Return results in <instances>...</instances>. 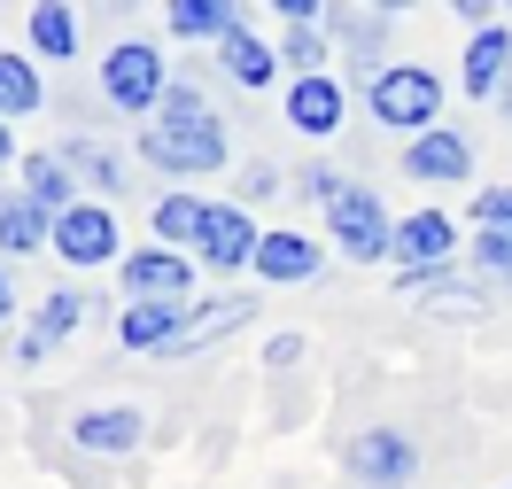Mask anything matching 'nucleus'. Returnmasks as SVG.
Listing matches in <instances>:
<instances>
[{
  "instance_id": "nucleus-12",
  "label": "nucleus",
  "mask_w": 512,
  "mask_h": 489,
  "mask_svg": "<svg viewBox=\"0 0 512 489\" xmlns=\"http://www.w3.org/2000/svg\"><path fill=\"white\" fill-rule=\"evenodd\" d=\"M249 272L272 280V288H303V280L326 272V249H319V233H264L256 257H249Z\"/></svg>"
},
{
  "instance_id": "nucleus-29",
  "label": "nucleus",
  "mask_w": 512,
  "mask_h": 489,
  "mask_svg": "<svg viewBox=\"0 0 512 489\" xmlns=\"http://www.w3.org/2000/svg\"><path fill=\"white\" fill-rule=\"evenodd\" d=\"M474 272H481V280H505V288H512V233L474 226Z\"/></svg>"
},
{
  "instance_id": "nucleus-15",
  "label": "nucleus",
  "mask_w": 512,
  "mask_h": 489,
  "mask_svg": "<svg viewBox=\"0 0 512 489\" xmlns=\"http://www.w3.org/2000/svg\"><path fill=\"white\" fill-rule=\"evenodd\" d=\"M63 163H70V179L78 187H94V202H117L132 187V163L109 148V140H94V132H70L63 140Z\"/></svg>"
},
{
  "instance_id": "nucleus-23",
  "label": "nucleus",
  "mask_w": 512,
  "mask_h": 489,
  "mask_svg": "<svg viewBox=\"0 0 512 489\" xmlns=\"http://www.w3.org/2000/svg\"><path fill=\"white\" fill-rule=\"evenodd\" d=\"M148 226H156L163 249H202V226H210V202L194 195V187H171V195H156V210H148Z\"/></svg>"
},
{
  "instance_id": "nucleus-19",
  "label": "nucleus",
  "mask_w": 512,
  "mask_h": 489,
  "mask_svg": "<svg viewBox=\"0 0 512 489\" xmlns=\"http://www.w3.org/2000/svg\"><path fill=\"white\" fill-rule=\"evenodd\" d=\"M256 319V295H218V303H187V326H179V342H171V358H194V350H210L218 334Z\"/></svg>"
},
{
  "instance_id": "nucleus-28",
  "label": "nucleus",
  "mask_w": 512,
  "mask_h": 489,
  "mask_svg": "<svg viewBox=\"0 0 512 489\" xmlns=\"http://www.w3.org/2000/svg\"><path fill=\"white\" fill-rule=\"evenodd\" d=\"M326 47H334V39H326V24H288V39H280V63H288L295 78H319V70H326Z\"/></svg>"
},
{
  "instance_id": "nucleus-37",
  "label": "nucleus",
  "mask_w": 512,
  "mask_h": 489,
  "mask_svg": "<svg viewBox=\"0 0 512 489\" xmlns=\"http://www.w3.org/2000/svg\"><path fill=\"white\" fill-rule=\"evenodd\" d=\"M16 163H24V156H16V140H8V117H0V171H16Z\"/></svg>"
},
{
  "instance_id": "nucleus-38",
  "label": "nucleus",
  "mask_w": 512,
  "mask_h": 489,
  "mask_svg": "<svg viewBox=\"0 0 512 489\" xmlns=\"http://www.w3.org/2000/svg\"><path fill=\"white\" fill-rule=\"evenodd\" d=\"M8 303H16V295H8V272H0V326H8Z\"/></svg>"
},
{
  "instance_id": "nucleus-36",
  "label": "nucleus",
  "mask_w": 512,
  "mask_h": 489,
  "mask_svg": "<svg viewBox=\"0 0 512 489\" xmlns=\"http://www.w3.org/2000/svg\"><path fill=\"white\" fill-rule=\"evenodd\" d=\"M357 8H373V16H404V8H419V0H357Z\"/></svg>"
},
{
  "instance_id": "nucleus-3",
  "label": "nucleus",
  "mask_w": 512,
  "mask_h": 489,
  "mask_svg": "<svg viewBox=\"0 0 512 489\" xmlns=\"http://www.w3.org/2000/svg\"><path fill=\"white\" fill-rule=\"evenodd\" d=\"M163 94H171L163 47H148L140 32H125L109 55H101V101H109V109H125V117H132V109H148V117H156Z\"/></svg>"
},
{
  "instance_id": "nucleus-1",
  "label": "nucleus",
  "mask_w": 512,
  "mask_h": 489,
  "mask_svg": "<svg viewBox=\"0 0 512 489\" xmlns=\"http://www.w3.org/2000/svg\"><path fill=\"white\" fill-rule=\"evenodd\" d=\"M140 156L156 163L163 179H210V171H225V125L194 78H171L163 109L140 125Z\"/></svg>"
},
{
  "instance_id": "nucleus-26",
  "label": "nucleus",
  "mask_w": 512,
  "mask_h": 489,
  "mask_svg": "<svg viewBox=\"0 0 512 489\" xmlns=\"http://www.w3.org/2000/svg\"><path fill=\"white\" fill-rule=\"evenodd\" d=\"M39 101H47V86H39V63H32V55H16V47H0V117L16 125V117H32Z\"/></svg>"
},
{
  "instance_id": "nucleus-7",
  "label": "nucleus",
  "mask_w": 512,
  "mask_h": 489,
  "mask_svg": "<svg viewBox=\"0 0 512 489\" xmlns=\"http://www.w3.org/2000/svg\"><path fill=\"white\" fill-rule=\"evenodd\" d=\"M117 272H125V295H132V303H187V295H194V257L163 249V241L132 249Z\"/></svg>"
},
{
  "instance_id": "nucleus-11",
  "label": "nucleus",
  "mask_w": 512,
  "mask_h": 489,
  "mask_svg": "<svg viewBox=\"0 0 512 489\" xmlns=\"http://www.w3.org/2000/svg\"><path fill=\"white\" fill-rule=\"evenodd\" d=\"M458 257V218L450 210H412L396 218V272H435Z\"/></svg>"
},
{
  "instance_id": "nucleus-31",
  "label": "nucleus",
  "mask_w": 512,
  "mask_h": 489,
  "mask_svg": "<svg viewBox=\"0 0 512 489\" xmlns=\"http://www.w3.org/2000/svg\"><path fill=\"white\" fill-rule=\"evenodd\" d=\"M474 226L512 233V187H481V195H474Z\"/></svg>"
},
{
  "instance_id": "nucleus-18",
  "label": "nucleus",
  "mask_w": 512,
  "mask_h": 489,
  "mask_svg": "<svg viewBox=\"0 0 512 489\" xmlns=\"http://www.w3.org/2000/svg\"><path fill=\"white\" fill-rule=\"evenodd\" d=\"M179 326H187V303H125L117 342H125V350H140V358H171Z\"/></svg>"
},
{
  "instance_id": "nucleus-34",
  "label": "nucleus",
  "mask_w": 512,
  "mask_h": 489,
  "mask_svg": "<svg viewBox=\"0 0 512 489\" xmlns=\"http://www.w3.org/2000/svg\"><path fill=\"white\" fill-rule=\"evenodd\" d=\"M288 24H326V0H272Z\"/></svg>"
},
{
  "instance_id": "nucleus-27",
  "label": "nucleus",
  "mask_w": 512,
  "mask_h": 489,
  "mask_svg": "<svg viewBox=\"0 0 512 489\" xmlns=\"http://www.w3.org/2000/svg\"><path fill=\"white\" fill-rule=\"evenodd\" d=\"M86 319H94V303H86L78 288H55L47 303H39V319H32V326H39V342L55 350V342H63V334H78Z\"/></svg>"
},
{
  "instance_id": "nucleus-25",
  "label": "nucleus",
  "mask_w": 512,
  "mask_h": 489,
  "mask_svg": "<svg viewBox=\"0 0 512 489\" xmlns=\"http://www.w3.org/2000/svg\"><path fill=\"white\" fill-rule=\"evenodd\" d=\"M47 241H55V218H47L24 187H0V249H8V257H32Z\"/></svg>"
},
{
  "instance_id": "nucleus-4",
  "label": "nucleus",
  "mask_w": 512,
  "mask_h": 489,
  "mask_svg": "<svg viewBox=\"0 0 512 489\" xmlns=\"http://www.w3.org/2000/svg\"><path fill=\"white\" fill-rule=\"evenodd\" d=\"M326 233H334V249H342L350 264L396 257V218H388V202L373 195V187H357V179L326 202Z\"/></svg>"
},
{
  "instance_id": "nucleus-32",
  "label": "nucleus",
  "mask_w": 512,
  "mask_h": 489,
  "mask_svg": "<svg viewBox=\"0 0 512 489\" xmlns=\"http://www.w3.org/2000/svg\"><path fill=\"white\" fill-rule=\"evenodd\" d=\"M295 187H303V195H311V202H334V195H342V187H350V179H342L334 163H311V171H303Z\"/></svg>"
},
{
  "instance_id": "nucleus-24",
  "label": "nucleus",
  "mask_w": 512,
  "mask_h": 489,
  "mask_svg": "<svg viewBox=\"0 0 512 489\" xmlns=\"http://www.w3.org/2000/svg\"><path fill=\"white\" fill-rule=\"evenodd\" d=\"M241 24V0H163V32L187 39V47H210Z\"/></svg>"
},
{
  "instance_id": "nucleus-16",
  "label": "nucleus",
  "mask_w": 512,
  "mask_h": 489,
  "mask_svg": "<svg viewBox=\"0 0 512 489\" xmlns=\"http://www.w3.org/2000/svg\"><path fill=\"white\" fill-rule=\"evenodd\" d=\"M505 78H512V32H505V24H481V32L466 39L458 86H466L474 101H497V94H505Z\"/></svg>"
},
{
  "instance_id": "nucleus-33",
  "label": "nucleus",
  "mask_w": 512,
  "mask_h": 489,
  "mask_svg": "<svg viewBox=\"0 0 512 489\" xmlns=\"http://www.w3.org/2000/svg\"><path fill=\"white\" fill-rule=\"evenodd\" d=\"M303 350H311L303 334H272V342H264V365H272V373H295V365H303Z\"/></svg>"
},
{
  "instance_id": "nucleus-2",
  "label": "nucleus",
  "mask_w": 512,
  "mask_h": 489,
  "mask_svg": "<svg viewBox=\"0 0 512 489\" xmlns=\"http://www.w3.org/2000/svg\"><path fill=\"white\" fill-rule=\"evenodd\" d=\"M365 109H373V125L381 132H404V140H419V132L443 125V78L427 63H388L373 86H365Z\"/></svg>"
},
{
  "instance_id": "nucleus-30",
  "label": "nucleus",
  "mask_w": 512,
  "mask_h": 489,
  "mask_svg": "<svg viewBox=\"0 0 512 489\" xmlns=\"http://www.w3.org/2000/svg\"><path fill=\"white\" fill-rule=\"evenodd\" d=\"M272 195H280V171H272V163L233 171V202H241V210H249V202H272Z\"/></svg>"
},
{
  "instance_id": "nucleus-8",
  "label": "nucleus",
  "mask_w": 512,
  "mask_h": 489,
  "mask_svg": "<svg viewBox=\"0 0 512 489\" xmlns=\"http://www.w3.org/2000/svg\"><path fill=\"white\" fill-rule=\"evenodd\" d=\"M404 179H419V187H458V179H474V140L450 132V125L404 140Z\"/></svg>"
},
{
  "instance_id": "nucleus-17",
  "label": "nucleus",
  "mask_w": 512,
  "mask_h": 489,
  "mask_svg": "<svg viewBox=\"0 0 512 489\" xmlns=\"http://www.w3.org/2000/svg\"><path fill=\"white\" fill-rule=\"evenodd\" d=\"M218 63H225V78H233L241 94H264V86L280 78V47H272V39H256L249 24H233V32L218 39Z\"/></svg>"
},
{
  "instance_id": "nucleus-13",
  "label": "nucleus",
  "mask_w": 512,
  "mask_h": 489,
  "mask_svg": "<svg viewBox=\"0 0 512 489\" xmlns=\"http://www.w3.org/2000/svg\"><path fill=\"white\" fill-rule=\"evenodd\" d=\"M256 241H264V233L249 226V210H241V202H210V226H202L194 264H210V272H241V264L256 257Z\"/></svg>"
},
{
  "instance_id": "nucleus-5",
  "label": "nucleus",
  "mask_w": 512,
  "mask_h": 489,
  "mask_svg": "<svg viewBox=\"0 0 512 489\" xmlns=\"http://www.w3.org/2000/svg\"><path fill=\"white\" fill-rule=\"evenodd\" d=\"M55 257L70 264V272H94V264H125V249H117V210L109 202H70L63 218H55V241H47Z\"/></svg>"
},
{
  "instance_id": "nucleus-21",
  "label": "nucleus",
  "mask_w": 512,
  "mask_h": 489,
  "mask_svg": "<svg viewBox=\"0 0 512 489\" xmlns=\"http://www.w3.org/2000/svg\"><path fill=\"white\" fill-rule=\"evenodd\" d=\"M16 187H24L47 218H63L70 202H86V195H78V179H70V163H63V148H32V156L16 163Z\"/></svg>"
},
{
  "instance_id": "nucleus-9",
  "label": "nucleus",
  "mask_w": 512,
  "mask_h": 489,
  "mask_svg": "<svg viewBox=\"0 0 512 489\" xmlns=\"http://www.w3.org/2000/svg\"><path fill=\"white\" fill-rule=\"evenodd\" d=\"M404 295H412L419 311H435V319H481V311H489V280H466V272H450V264L404 272Z\"/></svg>"
},
{
  "instance_id": "nucleus-10",
  "label": "nucleus",
  "mask_w": 512,
  "mask_h": 489,
  "mask_svg": "<svg viewBox=\"0 0 512 489\" xmlns=\"http://www.w3.org/2000/svg\"><path fill=\"white\" fill-rule=\"evenodd\" d=\"M326 39H334V47H342V55H350V70L357 78H365V86H373V78H381L388 70V16H373V8H326Z\"/></svg>"
},
{
  "instance_id": "nucleus-14",
  "label": "nucleus",
  "mask_w": 512,
  "mask_h": 489,
  "mask_svg": "<svg viewBox=\"0 0 512 489\" xmlns=\"http://www.w3.org/2000/svg\"><path fill=\"white\" fill-rule=\"evenodd\" d=\"M342 117H350V94H342V78H295L288 86V125L303 132V140H334L342 132Z\"/></svg>"
},
{
  "instance_id": "nucleus-39",
  "label": "nucleus",
  "mask_w": 512,
  "mask_h": 489,
  "mask_svg": "<svg viewBox=\"0 0 512 489\" xmlns=\"http://www.w3.org/2000/svg\"><path fill=\"white\" fill-rule=\"evenodd\" d=\"M497 117H512V78H505V94H497Z\"/></svg>"
},
{
  "instance_id": "nucleus-6",
  "label": "nucleus",
  "mask_w": 512,
  "mask_h": 489,
  "mask_svg": "<svg viewBox=\"0 0 512 489\" xmlns=\"http://www.w3.org/2000/svg\"><path fill=\"white\" fill-rule=\"evenodd\" d=\"M342 466H350V482H365V489H404L419 474V443L404 427H365V435H350Z\"/></svg>"
},
{
  "instance_id": "nucleus-20",
  "label": "nucleus",
  "mask_w": 512,
  "mask_h": 489,
  "mask_svg": "<svg viewBox=\"0 0 512 489\" xmlns=\"http://www.w3.org/2000/svg\"><path fill=\"white\" fill-rule=\"evenodd\" d=\"M70 435H78V451L117 458V451H132V443L148 435V412H140V404H101V412H78Z\"/></svg>"
},
{
  "instance_id": "nucleus-35",
  "label": "nucleus",
  "mask_w": 512,
  "mask_h": 489,
  "mask_svg": "<svg viewBox=\"0 0 512 489\" xmlns=\"http://www.w3.org/2000/svg\"><path fill=\"white\" fill-rule=\"evenodd\" d=\"M450 8H458V16L474 24V32H481V24H497V0H450Z\"/></svg>"
},
{
  "instance_id": "nucleus-22",
  "label": "nucleus",
  "mask_w": 512,
  "mask_h": 489,
  "mask_svg": "<svg viewBox=\"0 0 512 489\" xmlns=\"http://www.w3.org/2000/svg\"><path fill=\"white\" fill-rule=\"evenodd\" d=\"M78 8L70 0H32V16H24V47L47 55V63H78Z\"/></svg>"
}]
</instances>
